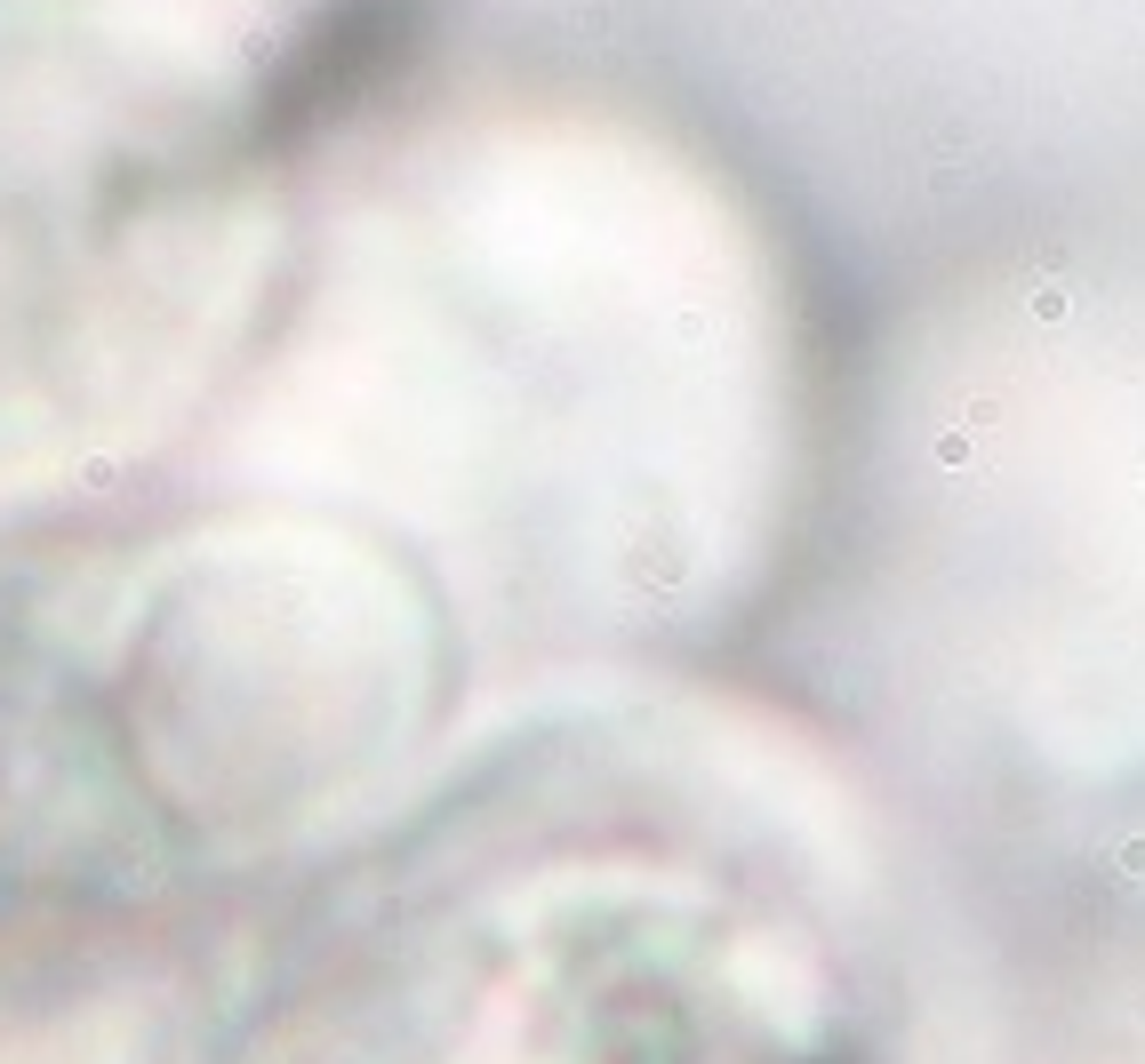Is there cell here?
<instances>
[{
  "instance_id": "6da1fadb",
  "label": "cell",
  "mask_w": 1145,
  "mask_h": 1064,
  "mask_svg": "<svg viewBox=\"0 0 1145 1064\" xmlns=\"http://www.w3.org/2000/svg\"><path fill=\"white\" fill-rule=\"evenodd\" d=\"M288 1064H882L834 904L713 817L521 777L385 920Z\"/></svg>"
}]
</instances>
